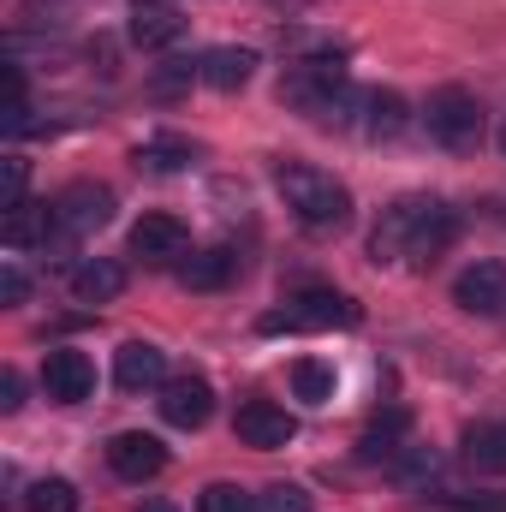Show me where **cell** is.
<instances>
[{
    "mask_svg": "<svg viewBox=\"0 0 506 512\" xmlns=\"http://www.w3.org/2000/svg\"><path fill=\"white\" fill-rule=\"evenodd\" d=\"M209 411H215V387L203 382V376H173V382L161 387V417L173 429H203Z\"/></svg>",
    "mask_w": 506,
    "mask_h": 512,
    "instance_id": "9c48e42d",
    "label": "cell"
},
{
    "mask_svg": "<svg viewBox=\"0 0 506 512\" xmlns=\"http://www.w3.org/2000/svg\"><path fill=\"white\" fill-rule=\"evenodd\" d=\"M48 233H60L54 203H18V209H6V221H0V239H6L12 251H24V245H48Z\"/></svg>",
    "mask_w": 506,
    "mask_h": 512,
    "instance_id": "9a60e30c",
    "label": "cell"
},
{
    "mask_svg": "<svg viewBox=\"0 0 506 512\" xmlns=\"http://www.w3.org/2000/svg\"><path fill=\"white\" fill-rule=\"evenodd\" d=\"M411 126V114H405V96L399 90H364V131L370 137H399V131Z\"/></svg>",
    "mask_w": 506,
    "mask_h": 512,
    "instance_id": "ac0fdd59",
    "label": "cell"
},
{
    "mask_svg": "<svg viewBox=\"0 0 506 512\" xmlns=\"http://www.w3.org/2000/svg\"><path fill=\"white\" fill-rule=\"evenodd\" d=\"M501 149H506V131H501Z\"/></svg>",
    "mask_w": 506,
    "mask_h": 512,
    "instance_id": "f1b7e54d",
    "label": "cell"
},
{
    "mask_svg": "<svg viewBox=\"0 0 506 512\" xmlns=\"http://www.w3.org/2000/svg\"><path fill=\"white\" fill-rule=\"evenodd\" d=\"M54 221H60L66 239H90V233H102L114 221V191L108 185H72V191H60L54 197Z\"/></svg>",
    "mask_w": 506,
    "mask_h": 512,
    "instance_id": "5b68a950",
    "label": "cell"
},
{
    "mask_svg": "<svg viewBox=\"0 0 506 512\" xmlns=\"http://www.w3.org/2000/svg\"><path fill=\"white\" fill-rule=\"evenodd\" d=\"M274 191L286 197V209L304 221V227H346V215H352V191L334 179V173H322V167H310V161H280L274 167Z\"/></svg>",
    "mask_w": 506,
    "mask_h": 512,
    "instance_id": "6da1fadb",
    "label": "cell"
},
{
    "mask_svg": "<svg viewBox=\"0 0 506 512\" xmlns=\"http://www.w3.org/2000/svg\"><path fill=\"white\" fill-rule=\"evenodd\" d=\"M256 72V54L251 48H209L203 60H197V78L209 84V90H221V96H233V90H245Z\"/></svg>",
    "mask_w": 506,
    "mask_h": 512,
    "instance_id": "5bb4252c",
    "label": "cell"
},
{
    "mask_svg": "<svg viewBox=\"0 0 506 512\" xmlns=\"http://www.w3.org/2000/svg\"><path fill=\"white\" fill-rule=\"evenodd\" d=\"M24 512H78V483H72V477H42V483H30Z\"/></svg>",
    "mask_w": 506,
    "mask_h": 512,
    "instance_id": "44dd1931",
    "label": "cell"
},
{
    "mask_svg": "<svg viewBox=\"0 0 506 512\" xmlns=\"http://www.w3.org/2000/svg\"><path fill=\"white\" fill-rule=\"evenodd\" d=\"M137 512H179V507H173V501H143Z\"/></svg>",
    "mask_w": 506,
    "mask_h": 512,
    "instance_id": "83f0119b",
    "label": "cell"
},
{
    "mask_svg": "<svg viewBox=\"0 0 506 512\" xmlns=\"http://www.w3.org/2000/svg\"><path fill=\"white\" fill-rule=\"evenodd\" d=\"M24 179H30V161H24V155H6V173H0V197H6V209L24 203Z\"/></svg>",
    "mask_w": 506,
    "mask_h": 512,
    "instance_id": "d4e9b609",
    "label": "cell"
},
{
    "mask_svg": "<svg viewBox=\"0 0 506 512\" xmlns=\"http://www.w3.org/2000/svg\"><path fill=\"white\" fill-rule=\"evenodd\" d=\"M18 405H24V376L6 370V376H0V411H18Z\"/></svg>",
    "mask_w": 506,
    "mask_h": 512,
    "instance_id": "4316f807",
    "label": "cell"
},
{
    "mask_svg": "<svg viewBox=\"0 0 506 512\" xmlns=\"http://www.w3.org/2000/svg\"><path fill=\"white\" fill-rule=\"evenodd\" d=\"M24 292H30L24 268H18V262H6V268H0V298H6V304H24Z\"/></svg>",
    "mask_w": 506,
    "mask_h": 512,
    "instance_id": "484cf974",
    "label": "cell"
},
{
    "mask_svg": "<svg viewBox=\"0 0 506 512\" xmlns=\"http://www.w3.org/2000/svg\"><path fill=\"white\" fill-rule=\"evenodd\" d=\"M364 310L346 298V292H298V298H286L280 310H268L256 328L262 334H310V328H352Z\"/></svg>",
    "mask_w": 506,
    "mask_h": 512,
    "instance_id": "3957f363",
    "label": "cell"
},
{
    "mask_svg": "<svg viewBox=\"0 0 506 512\" xmlns=\"http://www.w3.org/2000/svg\"><path fill=\"white\" fill-rule=\"evenodd\" d=\"M429 137L441 149H453V155H471L483 143V102L471 90H459V84L435 90L429 96Z\"/></svg>",
    "mask_w": 506,
    "mask_h": 512,
    "instance_id": "277c9868",
    "label": "cell"
},
{
    "mask_svg": "<svg viewBox=\"0 0 506 512\" xmlns=\"http://www.w3.org/2000/svg\"><path fill=\"white\" fill-rule=\"evenodd\" d=\"M453 304L471 316H501L506 310V262H471L453 280Z\"/></svg>",
    "mask_w": 506,
    "mask_h": 512,
    "instance_id": "52a82bcc",
    "label": "cell"
},
{
    "mask_svg": "<svg viewBox=\"0 0 506 512\" xmlns=\"http://www.w3.org/2000/svg\"><path fill=\"white\" fill-rule=\"evenodd\" d=\"M310 501H316V495H310L304 483H274V489L256 495V507L262 512H310Z\"/></svg>",
    "mask_w": 506,
    "mask_h": 512,
    "instance_id": "603a6c76",
    "label": "cell"
},
{
    "mask_svg": "<svg viewBox=\"0 0 506 512\" xmlns=\"http://www.w3.org/2000/svg\"><path fill=\"white\" fill-rule=\"evenodd\" d=\"M108 465H114V477L143 483V477H155V471L167 465V447H161L155 435H143V429H120V435L108 441Z\"/></svg>",
    "mask_w": 506,
    "mask_h": 512,
    "instance_id": "30bf717a",
    "label": "cell"
},
{
    "mask_svg": "<svg viewBox=\"0 0 506 512\" xmlns=\"http://www.w3.org/2000/svg\"><path fill=\"white\" fill-rule=\"evenodd\" d=\"M185 251H191V233L173 215H143L131 227V256H143V262H173V256H185Z\"/></svg>",
    "mask_w": 506,
    "mask_h": 512,
    "instance_id": "8fae6325",
    "label": "cell"
},
{
    "mask_svg": "<svg viewBox=\"0 0 506 512\" xmlns=\"http://www.w3.org/2000/svg\"><path fill=\"white\" fill-rule=\"evenodd\" d=\"M233 268H239L233 251H191L179 262V280H185L191 292H221V286L233 280Z\"/></svg>",
    "mask_w": 506,
    "mask_h": 512,
    "instance_id": "e0dca14e",
    "label": "cell"
},
{
    "mask_svg": "<svg viewBox=\"0 0 506 512\" xmlns=\"http://www.w3.org/2000/svg\"><path fill=\"white\" fill-rule=\"evenodd\" d=\"M465 459H471L477 471H489V477H506V417L501 423H477V429L465 435Z\"/></svg>",
    "mask_w": 506,
    "mask_h": 512,
    "instance_id": "d6986e66",
    "label": "cell"
},
{
    "mask_svg": "<svg viewBox=\"0 0 506 512\" xmlns=\"http://www.w3.org/2000/svg\"><path fill=\"white\" fill-rule=\"evenodd\" d=\"M42 387H48V399H60V405H84V399L96 393V364H90L84 352L60 346V352H48V364H42Z\"/></svg>",
    "mask_w": 506,
    "mask_h": 512,
    "instance_id": "ba28073f",
    "label": "cell"
},
{
    "mask_svg": "<svg viewBox=\"0 0 506 512\" xmlns=\"http://www.w3.org/2000/svg\"><path fill=\"white\" fill-rule=\"evenodd\" d=\"M197 512H251V495H245L239 483H209V489L197 495Z\"/></svg>",
    "mask_w": 506,
    "mask_h": 512,
    "instance_id": "cb8c5ba5",
    "label": "cell"
},
{
    "mask_svg": "<svg viewBox=\"0 0 506 512\" xmlns=\"http://www.w3.org/2000/svg\"><path fill=\"white\" fill-rule=\"evenodd\" d=\"M114 382L126 393H143V387H167V352L149 346V340H126L120 358H114Z\"/></svg>",
    "mask_w": 506,
    "mask_h": 512,
    "instance_id": "7c38bea8",
    "label": "cell"
},
{
    "mask_svg": "<svg viewBox=\"0 0 506 512\" xmlns=\"http://www.w3.org/2000/svg\"><path fill=\"white\" fill-rule=\"evenodd\" d=\"M126 292V262H114V256H84L78 268H72V298L78 304H108V298H120Z\"/></svg>",
    "mask_w": 506,
    "mask_h": 512,
    "instance_id": "4fadbf2b",
    "label": "cell"
},
{
    "mask_svg": "<svg viewBox=\"0 0 506 512\" xmlns=\"http://www.w3.org/2000/svg\"><path fill=\"white\" fill-rule=\"evenodd\" d=\"M346 96V54H310V60H292L286 78H280V102L310 114V120H328V108Z\"/></svg>",
    "mask_w": 506,
    "mask_h": 512,
    "instance_id": "7a4b0ae2",
    "label": "cell"
},
{
    "mask_svg": "<svg viewBox=\"0 0 506 512\" xmlns=\"http://www.w3.org/2000/svg\"><path fill=\"white\" fill-rule=\"evenodd\" d=\"M233 435H239L245 447L274 453V447H286V441L298 435V417H292L286 405H274V399H245L239 417H233Z\"/></svg>",
    "mask_w": 506,
    "mask_h": 512,
    "instance_id": "8992f818",
    "label": "cell"
},
{
    "mask_svg": "<svg viewBox=\"0 0 506 512\" xmlns=\"http://www.w3.org/2000/svg\"><path fill=\"white\" fill-rule=\"evenodd\" d=\"M137 167H149V173H179V167H191V143H185V137H155V143L137 149Z\"/></svg>",
    "mask_w": 506,
    "mask_h": 512,
    "instance_id": "7402d4cb",
    "label": "cell"
},
{
    "mask_svg": "<svg viewBox=\"0 0 506 512\" xmlns=\"http://www.w3.org/2000/svg\"><path fill=\"white\" fill-rule=\"evenodd\" d=\"M179 36H185V18H179L173 6H137V12H131V42H137V48L155 54V48H173Z\"/></svg>",
    "mask_w": 506,
    "mask_h": 512,
    "instance_id": "2e32d148",
    "label": "cell"
},
{
    "mask_svg": "<svg viewBox=\"0 0 506 512\" xmlns=\"http://www.w3.org/2000/svg\"><path fill=\"white\" fill-rule=\"evenodd\" d=\"M292 393H298L304 405H328V399H334V364L298 358V364H292Z\"/></svg>",
    "mask_w": 506,
    "mask_h": 512,
    "instance_id": "ffe728a7",
    "label": "cell"
}]
</instances>
